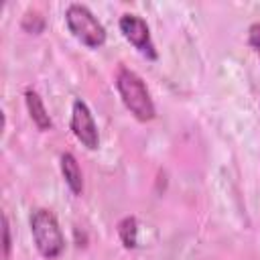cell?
I'll use <instances>...</instances> for the list:
<instances>
[{
	"mask_svg": "<svg viewBox=\"0 0 260 260\" xmlns=\"http://www.w3.org/2000/svg\"><path fill=\"white\" fill-rule=\"evenodd\" d=\"M116 87L122 98V104L138 122H148L156 116L152 98L138 73L128 67H120L116 75Z\"/></svg>",
	"mask_w": 260,
	"mask_h": 260,
	"instance_id": "6da1fadb",
	"label": "cell"
},
{
	"mask_svg": "<svg viewBox=\"0 0 260 260\" xmlns=\"http://www.w3.org/2000/svg\"><path fill=\"white\" fill-rule=\"evenodd\" d=\"M30 234L37 250L43 258L55 260L65 248V238L57 223V217L49 209H35L30 215Z\"/></svg>",
	"mask_w": 260,
	"mask_h": 260,
	"instance_id": "7a4b0ae2",
	"label": "cell"
},
{
	"mask_svg": "<svg viewBox=\"0 0 260 260\" xmlns=\"http://www.w3.org/2000/svg\"><path fill=\"white\" fill-rule=\"evenodd\" d=\"M65 22L71 35L85 47L98 49L106 43V28L93 16V12L83 4H69L65 10Z\"/></svg>",
	"mask_w": 260,
	"mask_h": 260,
	"instance_id": "3957f363",
	"label": "cell"
},
{
	"mask_svg": "<svg viewBox=\"0 0 260 260\" xmlns=\"http://www.w3.org/2000/svg\"><path fill=\"white\" fill-rule=\"evenodd\" d=\"M120 30L124 35V39L128 43L134 45V49L144 55L146 59H156V49H154V43L150 39V30H148V24L136 16V14H124L120 18Z\"/></svg>",
	"mask_w": 260,
	"mask_h": 260,
	"instance_id": "277c9868",
	"label": "cell"
},
{
	"mask_svg": "<svg viewBox=\"0 0 260 260\" xmlns=\"http://www.w3.org/2000/svg\"><path fill=\"white\" fill-rule=\"evenodd\" d=\"M71 130L75 134V138L89 150H95L100 144V136H98V126L93 122V116L87 108V104L83 100H75L73 102V110H71Z\"/></svg>",
	"mask_w": 260,
	"mask_h": 260,
	"instance_id": "5b68a950",
	"label": "cell"
},
{
	"mask_svg": "<svg viewBox=\"0 0 260 260\" xmlns=\"http://www.w3.org/2000/svg\"><path fill=\"white\" fill-rule=\"evenodd\" d=\"M24 102H26V110H28L32 122L37 124V128H39V130H49V128L53 126V122H51V118H49V112H47V108H45L41 95H39L32 87H28V89L24 91Z\"/></svg>",
	"mask_w": 260,
	"mask_h": 260,
	"instance_id": "8992f818",
	"label": "cell"
},
{
	"mask_svg": "<svg viewBox=\"0 0 260 260\" xmlns=\"http://www.w3.org/2000/svg\"><path fill=\"white\" fill-rule=\"evenodd\" d=\"M61 173H63V179H65L67 187L75 195H81L83 193V175H81V169L77 165V158L71 152L61 154Z\"/></svg>",
	"mask_w": 260,
	"mask_h": 260,
	"instance_id": "52a82bcc",
	"label": "cell"
},
{
	"mask_svg": "<svg viewBox=\"0 0 260 260\" xmlns=\"http://www.w3.org/2000/svg\"><path fill=\"white\" fill-rule=\"evenodd\" d=\"M118 236H120L124 248H136V244H138V221H136V217L128 215V217L120 219Z\"/></svg>",
	"mask_w": 260,
	"mask_h": 260,
	"instance_id": "ba28073f",
	"label": "cell"
},
{
	"mask_svg": "<svg viewBox=\"0 0 260 260\" xmlns=\"http://www.w3.org/2000/svg\"><path fill=\"white\" fill-rule=\"evenodd\" d=\"M22 28L28 30V32L39 35V32L45 28V20H43V16H41L39 12H26V16H24V20H22Z\"/></svg>",
	"mask_w": 260,
	"mask_h": 260,
	"instance_id": "9c48e42d",
	"label": "cell"
},
{
	"mask_svg": "<svg viewBox=\"0 0 260 260\" xmlns=\"http://www.w3.org/2000/svg\"><path fill=\"white\" fill-rule=\"evenodd\" d=\"M10 250H12V238H10V223H8V215H2V258L8 260L10 258Z\"/></svg>",
	"mask_w": 260,
	"mask_h": 260,
	"instance_id": "30bf717a",
	"label": "cell"
},
{
	"mask_svg": "<svg viewBox=\"0 0 260 260\" xmlns=\"http://www.w3.org/2000/svg\"><path fill=\"white\" fill-rule=\"evenodd\" d=\"M248 41H250V45L254 47V51L260 55V22H256V24H252V26H250Z\"/></svg>",
	"mask_w": 260,
	"mask_h": 260,
	"instance_id": "8fae6325",
	"label": "cell"
}]
</instances>
